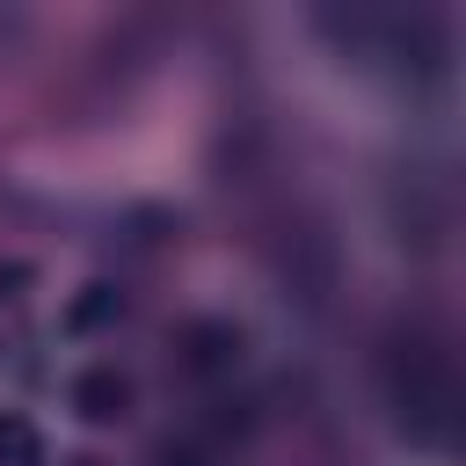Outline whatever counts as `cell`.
<instances>
[{
  "label": "cell",
  "mask_w": 466,
  "mask_h": 466,
  "mask_svg": "<svg viewBox=\"0 0 466 466\" xmlns=\"http://www.w3.org/2000/svg\"><path fill=\"white\" fill-rule=\"evenodd\" d=\"M124 400H131V386H124L116 371H87V379L73 386V408H80L87 422H109V415H124Z\"/></svg>",
  "instance_id": "cell-1"
},
{
  "label": "cell",
  "mask_w": 466,
  "mask_h": 466,
  "mask_svg": "<svg viewBox=\"0 0 466 466\" xmlns=\"http://www.w3.org/2000/svg\"><path fill=\"white\" fill-rule=\"evenodd\" d=\"M0 466H44V437L22 415H0Z\"/></svg>",
  "instance_id": "cell-2"
},
{
  "label": "cell",
  "mask_w": 466,
  "mask_h": 466,
  "mask_svg": "<svg viewBox=\"0 0 466 466\" xmlns=\"http://www.w3.org/2000/svg\"><path fill=\"white\" fill-rule=\"evenodd\" d=\"M189 342H197V350H189V357H197V364H226V357H233V350H240V335H226V328H197V335H189Z\"/></svg>",
  "instance_id": "cell-4"
},
{
  "label": "cell",
  "mask_w": 466,
  "mask_h": 466,
  "mask_svg": "<svg viewBox=\"0 0 466 466\" xmlns=\"http://www.w3.org/2000/svg\"><path fill=\"white\" fill-rule=\"evenodd\" d=\"M116 306H124V299H116L109 284H87V291L73 299V313H66V320H73V328H102V320H109Z\"/></svg>",
  "instance_id": "cell-3"
}]
</instances>
